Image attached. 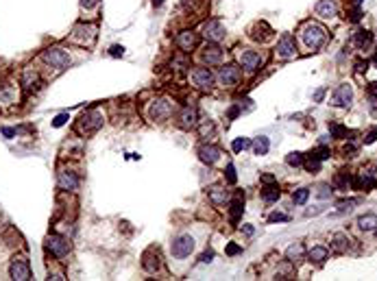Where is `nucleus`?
Here are the masks:
<instances>
[{"label": "nucleus", "instance_id": "obj_1", "mask_svg": "<svg viewBox=\"0 0 377 281\" xmlns=\"http://www.w3.org/2000/svg\"><path fill=\"white\" fill-rule=\"evenodd\" d=\"M301 40L305 42L308 48L316 51V48H321L323 42L327 40V31L321 24H316V22H308V24H303V29H301Z\"/></svg>", "mask_w": 377, "mask_h": 281}, {"label": "nucleus", "instance_id": "obj_2", "mask_svg": "<svg viewBox=\"0 0 377 281\" xmlns=\"http://www.w3.org/2000/svg\"><path fill=\"white\" fill-rule=\"evenodd\" d=\"M96 26L94 24H76L74 31L70 33L68 42L74 44V46H81V48H90L92 44L96 42Z\"/></svg>", "mask_w": 377, "mask_h": 281}, {"label": "nucleus", "instance_id": "obj_3", "mask_svg": "<svg viewBox=\"0 0 377 281\" xmlns=\"http://www.w3.org/2000/svg\"><path fill=\"white\" fill-rule=\"evenodd\" d=\"M101 126H103V113L98 112V109H87V112L81 115L79 124H76V131L85 137V135L96 133Z\"/></svg>", "mask_w": 377, "mask_h": 281}, {"label": "nucleus", "instance_id": "obj_4", "mask_svg": "<svg viewBox=\"0 0 377 281\" xmlns=\"http://www.w3.org/2000/svg\"><path fill=\"white\" fill-rule=\"evenodd\" d=\"M44 61L46 63H51L53 68H57V70H65L70 65V55L61 51V48H48V51H44Z\"/></svg>", "mask_w": 377, "mask_h": 281}, {"label": "nucleus", "instance_id": "obj_5", "mask_svg": "<svg viewBox=\"0 0 377 281\" xmlns=\"http://www.w3.org/2000/svg\"><path fill=\"white\" fill-rule=\"evenodd\" d=\"M194 251V238L192 235H179L177 240L172 242V246H170V253H172V257H177V260H183V257H188L190 253Z\"/></svg>", "mask_w": 377, "mask_h": 281}, {"label": "nucleus", "instance_id": "obj_6", "mask_svg": "<svg viewBox=\"0 0 377 281\" xmlns=\"http://www.w3.org/2000/svg\"><path fill=\"white\" fill-rule=\"evenodd\" d=\"M46 249L51 251L54 257L63 260V257L70 253V242L65 240V238H61V235L53 233V235H48V240H46Z\"/></svg>", "mask_w": 377, "mask_h": 281}, {"label": "nucleus", "instance_id": "obj_7", "mask_svg": "<svg viewBox=\"0 0 377 281\" xmlns=\"http://www.w3.org/2000/svg\"><path fill=\"white\" fill-rule=\"evenodd\" d=\"M11 279H18V281L31 279V268L24 257H15V260L11 262Z\"/></svg>", "mask_w": 377, "mask_h": 281}, {"label": "nucleus", "instance_id": "obj_8", "mask_svg": "<svg viewBox=\"0 0 377 281\" xmlns=\"http://www.w3.org/2000/svg\"><path fill=\"white\" fill-rule=\"evenodd\" d=\"M203 35L210 42H220L222 37H225V26L218 20H210V22H205V26H203Z\"/></svg>", "mask_w": 377, "mask_h": 281}, {"label": "nucleus", "instance_id": "obj_9", "mask_svg": "<svg viewBox=\"0 0 377 281\" xmlns=\"http://www.w3.org/2000/svg\"><path fill=\"white\" fill-rule=\"evenodd\" d=\"M192 79H194V85L201 87V90H210L214 85V74H212L210 68H196L192 72Z\"/></svg>", "mask_w": 377, "mask_h": 281}, {"label": "nucleus", "instance_id": "obj_10", "mask_svg": "<svg viewBox=\"0 0 377 281\" xmlns=\"http://www.w3.org/2000/svg\"><path fill=\"white\" fill-rule=\"evenodd\" d=\"M220 83L225 85V87H233V85H238V81H240V68L238 65H225V68H220Z\"/></svg>", "mask_w": 377, "mask_h": 281}, {"label": "nucleus", "instance_id": "obj_11", "mask_svg": "<svg viewBox=\"0 0 377 281\" xmlns=\"http://www.w3.org/2000/svg\"><path fill=\"white\" fill-rule=\"evenodd\" d=\"M238 59H240V63H242V68H244V70H249V72L258 70V68H260V63H262L260 55H258V53H253V51H240V53H238Z\"/></svg>", "mask_w": 377, "mask_h": 281}, {"label": "nucleus", "instance_id": "obj_12", "mask_svg": "<svg viewBox=\"0 0 377 281\" xmlns=\"http://www.w3.org/2000/svg\"><path fill=\"white\" fill-rule=\"evenodd\" d=\"M353 101V90L349 83H342L338 90L334 92V105L336 107H349Z\"/></svg>", "mask_w": 377, "mask_h": 281}, {"label": "nucleus", "instance_id": "obj_13", "mask_svg": "<svg viewBox=\"0 0 377 281\" xmlns=\"http://www.w3.org/2000/svg\"><path fill=\"white\" fill-rule=\"evenodd\" d=\"M172 113V103L170 101H157L151 107V118L153 120H166Z\"/></svg>", "mask_w": 377, "mask_h": 281}, {"label": "nucleus", "instance_id": "obj_14", "mask_svg": "<svg viewBox=\"0 0 377 281\" xmlns=\"http://www.w3.org/2000/svg\"><path fill=\"white\" fill-rule=\"evenodd\" d=\"M277 53H279V57L283 59H290L294 57V53H297V48H294V40L290 35H283L279 44H277Z\"/></svg>", "mask_w": 377, "mask_h": 281}, {"label": "nucleus", "instance_id": "obj_15", "mask_svg": "<svg viewBox=\"0 0 377 281\" xmlns=\"http://www.w3.org/2000/svg\"><path fill=\"white\" fill-rule=\"evenodd\" d=\"M222 59V48L218 46L216 42L207 44V46L203 48V61L205 63H218Z\"/></svg>", "mask_w": 377, "mask_h": 281}, {"label": "nucleus", "instance_id": "obj_16", "mask_svg": "<svg viewBox=\"0 0 377 281\" xmlns=\"http://www.w3.org/2000/svg\"><path fill=\"white\" fill-rule=\"evenodd\" d=\"M177 44H179V48H181V51L190 53L196 44H199V37H196V33H192V31H183V33H179Z\"/></svg>", "mask_w": 377, "mask_h": 281}, {"label": "nucleus", "instance_id": "obj_17", "mask_svg": "<svg viewBox=\"0 0 377 281\" xmlns=\"http://www.w3.org/2000/svg\"><path fill=\"white\" fill-rule=\"evenodd\" d=\"M199 157H201V162H203V164L212 166V164H216L218 159H220V148H216V146H201L199 148Z\"/></svg>", "mask_w": 377, "mask_h": 281}, {"label": "nucleus", "instance_id": "obj_18", "mask_svg": "<svg viewBox=\"0 0 377 281\" xmlns=\"http://www.w3.org/2000/svg\"><path fill=\"white\" fill-rule=\"evenodd\" d=\"M22 85H24L26 92H33V90H40L42 81H40V74L35 70H24V76H22Z\"/></svg>", "mask_w": 377, "mask_h": 281}, {"label": "nucleus", "instance_id": "obj_19", "mask_svg": "<svg viewBox=\"0 0 377 281\" xmlns=\"http://www.w3.org/2000/svg\"><path fill=\"white\" fill-rule=\"evenodd\" d=\"M207 194H210L212 203H216V205H225V203L229 201V194H227V190L222 185H212L210 190H207Z\"/></svg>", "mask_w": 377, "mask_h": 281}, {"label": "nucleus", "instance_id": "obj_20", "mask_svg": "<svg viewBox=\"0 0 377 281\" xmlns=\"http://www.w3.org/2000/svg\"><path fill=\"white\" fill-rule=\"evenodd\" d=\"M59 185H61L63 190H76V185H79V179H76L74 172L65 170V172H59Z\"/></svg>", "mask_w": 377, "mask_h": 281}, {"label": "nucleus", "instance_id": "obj_21", "mask_svg": "<svg viewBox=\"0 0 377 281\" xmlns=\"http://www.w3.org/2000/svg\"><path fill=\"white\" fill-rule=\"evenodd\" d=\"M242 203H244V194H242V192H238L236 198H233V203H231V212H229V216H231L233 223H238L240 216H242V212H244Z\"/></svg>", "mask_w": 377, "mask_h": 281}, {"label": "nucleus", "instance_id": "obj_22", "mask_svg": "<svg viewBox=\"0 0 377 281\" xmlns=\"http://www.w3.org/2000/svg\"><path fill=\"white\" fill-rule=\"evenodd\" d=\"M303 255H305V249H303L301 242H294V244H290V246H288V251H286V257L290 262H294V264L301 262Z\"/></svg>", "mask_w": 377, "mask_h": 281}, {"label": "nucleus", "instance_id": "obj_23", "mask_svg": "<svg viewBox=\"0 0 377 281\" xmlns=\"http://www.w3.org/2000/svg\"><path fill=\"white\" fill-rule=\"evenodd\" d=\"M316 13L323 15V18H334L336 15V4L331 2V0H321V2L316 4Z\"/></svg>", "mask_w": 377, "mask_h": 281}, {"label": "nucleus", "instance_id": "obj_24", "mask_svg": "<svg viewBox=\"0 0 377 281\" xmlns=\"http://www.w3.org/2000/svg\"><path fill=\"white\" fill-rule=\"evenodd\" d=\"M196 124V109L194 107H185L181 112V126L183 129H192Z\"/></svg>", "mask_w": 377, "mask_h": 281}, {"label": "nucleus", "instance_id": "obj_25", "mask_svg": "<svg viewBox=\"0 0 377 281\" xmlns=\"http://www.w3.org/2000/svg\"><path fill=\"white\" fill-rule=\"evenodd\" d=\"M358 227L362 231H373L377 227V216L375 214H364V216L358 218Z\"/></svg>", "mask_w": 377, "mask_h": 281}, {"label": "nucleus", "instance_id": "obj_26", "mask_svg": "<svg viewBox=\"0 0 377 281\" xmlns=\"http://www.w3.org/2000/svg\"><path fill=\"white\" fill-rule=\"evenodd\" d=\"M327 255H329V251H327L325 246H314V249L308 253V260L314 264H323L327 260Z\"/></svg>", "mask_w": 377, "mask_h": 281}, {"label": "nucleus", "instance_id": "obj_27", "mask_svg": "<svg viewBox=\"0 0 377 281\" xmlns=\"http://www.w3.org/2000/svg\"><path fill=\"white\" fill-rule=\"evenodd\" d=\"M269 148H270V142H269V137H266V135H260L258 140L253 142L255 155H266V153H269Z\"/></svg>", "mask_w": 377, "mask_h": 281}, {"label": "nucleus", "instance_id": "obj_28", "mask_svg": "<svg viewBox=\"0 0 377 281\" xmlns=\"http://www.w3.org/2000/svg\"><path fill=\"white\" fill-rule=\"evenodd\" d=\"M331 246H334L336 253H345L349 249V238H347L345 233H336L334 235V244H331Z\"/></svg>", "mask_w": 377, "mask_h": 281}, {"label": "nucleus", "instance_id": "obj_29", "mask_svg": "<svg viewBox=\"0 0 377 281\" xmlns=\"http://www.w3.org/2000/svg\"><path fill=\"white\" fill-rule=\"evenodd\" d=\"M279 187L277 185H266L264 190H262V198H264L266 203H272V201H277V198H279Z\"/></svg>", "mask_w": 377, "mask_h": 281}, {"label": "nucleus", "instance_id": "obj_30", "mask_svg": "<svg viewBox=\"0 0 377 281\" xmlns=\"http://www.w3.org/2000/svg\"><path fill=\"white\" fill-rule=\"evenodd\" d=\"M371 42H373V35H371V33L369 31H364V29H360L358 33H356V44H358V46L360 48H367L369 46V44Z\"/></svg>", "mask_w": 377, "mask_h": 281}, {"label": "nucleus", "instance_id": "obj_31", "mask_svg": "<svg viewBox=\"0 0 377 281\" xmlns=\"http://www.w3.org/2000/svg\"><path fill=\"white\" fill-rule=\"evenodd\" d=\"M308 196H310V190H308V187H301V190H297L292 194V201L297 203V205H303V203L308 201Z\"/></svg>", "mask_w": 377, "mask_h": 281}, {"label": "nucleus", "instance_id": "obj_32", "mask_svg": "<svg viewBox=\"0 0 377 281\" xmlns=\"http://www.w3.org/2000/svg\"><path fill=\"white\" fill-rule=\"evenodd\" d=\"M286 164H288V166H292V168L301 166V164H303V155H301V153L294 151V153H290V155L286 157Z\"/></svg>", "mask_w": 377, "mask_h": 281}, {"label": "nucleus", "instance_id": "obj_33", "mask_svg": "<svg viewBox=\"0 0 377 281\" xmlns=\"http://www.w3.org/2000/svg\"><path fill=\"white\" fill-rule=\"evenodd\" d=\"M251 146V142L247 140V137H238V140H233V144H231V148L236 153H240V151H244V148H249Z\"/></svg>", "mask_w": 377, "mask_h": 281}, {"label": "nucleus", "instance_id": "obj_34", "mask_svg": "<svg viewBox=\"0 0 377 281\" xmlns=\"http://www.w3.org/2000/svg\"><path fill=\"white\" fill-rule=\"evenodd\" d=\"M305 166H308L310 172H319V170H321V159L314 157V155H310V159H308V164H305Z\"/></svg>", "mask_w": 377, "mask_h": 281}, {"label": "nucleus", "instance_id": "obj_35", "mask_svg": "<svg viewBox=\"0 0 377 281\" xmlns=\"http://www.w3.org/2000/svg\"><path fill=\"white\" fill-rule=\"evenodd\" d=\"M310 155H314V157H319L321 162H325V159H329V155H331V151H329V148H319V151L310 153Z\"/></svg>", "mask_w": 377, "mask_h": 281}, {"label": "nucleus", "instance_id": "obj_36", "mask_svg": "<svg viewBox=\"0 0 377 281\" xmlns=\"http://www.w3.org/2000/svg\"><path fill=\"white\" fill-rule=\"evenodd\" d=\"M331 135H334V137H342V135H347V129H345V126H340V124H331Z\"/></svg>", "mask_w": 377, "mask_h": 281}, {"label": "nucleus", "instance_id": "obj_37", "mask_svg": "<svg viewBox=\"0 0 377 281\" xmlns=\"http://www.w3.org/2000/svg\"><path fill=\"white\" fill-rule=\"evenodd\" d=\"M68 120H70V115H68V113H59L57 118L53 120V126H63L65 122H68Z\"/></svg>", "mask_w": 377, "mask_h": 281}, {"label": "nucleus", "instance_id": "obj_38", "mask_svg": "<svg viewBox=\"0 0 377 281\" xmlns=\"http://www.w3.org/2000/svg\"><path fill=\"white\" fill-rule=\"evenodd\" d=\"M236 166H233V164H229V166H227V181H229V183H236Z\"/></svg>", "mask_w": 377, "mask_h": 281}, {"label": "nucleus", "instance_id": "obj_39", "mask_svg": "<svg viewBox=\"0 0 377 281\" xmlns=\"http://www.w3.org/2000/svg\"><path fill=\"white\" fill-rule=\"evenodd\" d=\"M286 220H288V216H286V214H270V216H269V223H286Z\"/></svg>", "mask_w": 377, "mask_h": 281}, {"label": "nucleus", "instance_id": "obj_40", "mask_svg": "<svg viewBox=\"0 0 377 281\" xmlns=\"http://www.w3.org/2000/svg\"><path fill=\"white\" fill-rule=\"evenodd\" d=\"M353 205H356V201H340L338 203V212H349Z\"/></svg>", "mask_w": 377, "mask_h": 281}, {"label": "nucleus", "instance_id": "obj_41", "mask_svg": "<svg viewBox=\"0 0 377 281\" xmlns=\"http://www.w3.org/2000/svg\"><path fill=\"white\" fill-rule=\"evenodd\" d=\"M109 55H111V57H122L124 48L122 46H111V48H109Z\"/></svg>", "mask_w": 377, "mask_h": 281}, {"label": "nucleus", "instance_id": "obj_42", "mask_svg": "<svg viewBox=\"0 0 377 281\" xmlns=\"http://www.w3.org/2000/svg\"><path fill=\"white\" fill-rule=\"evenodd\" d=\"M98 2H101V0H81V7L83 9H94Z\"/></svg>", "mask_w": 377, "mask_h": 281}, {"label": "nucleus", "instance_id": "obj_43", "mask_svg": "<svg viewBox=\"0 0 377 281\" xmlns=\"http://www.w3.org/2000/svg\"><path fill=\"white\" fill-rule=\"evenodd\" d=\"M319 196H321V198H327V196H331V187H327V185H321V187H319Z\"/></svg>", "mask_w": 377, "mask_h": 281}, {"label": "nucleus", "instance_id": "obj_44", "mask_svg": "<svg viewBox=\"0 0 377 281\" xmlns=\"http://www.w3.org/2000/svg\"><path fill=\"white\" fill-rule=\"evenodd\" d=\"M212 260H214V251H205L203 255H201V262L203 264H210Z\"/></svg>", "mask_w": 377, "mask_h": 281}, {"label": "nucleus", "instance_id": "obj_45", "mask_svg": "<svg viewBox=\"0 0 377 281\" xmlns=\"http://www.w3.org/2000/svg\"><path fill=\"white\" fill-rule=\"evenodd\" d=\"M336 185H338V187H342V190H347L349 179H345V177H338V179H336Z\"/></svg>", "mask_w": 377, "mask_h": 281}, {"label": "nucleus", "instance_id": "obj_46", "mask_svg": "<svg viewBox=\"0 0 377 281\" xmlns=\"http://www.w3.org/2000/svg\"><path fill=\"white\" fill-rule=\"evenodd\" d=\"M375 140H377V129H373V131H371V133L367 135V140H364V142H367V144H373Z\"/></svg>", "mask_w": 377, "mask_h": 281}, {"label": "nucleus", "instance_id": "obj_47", "mask_svg": "<svg viewBox=\"0 0 377 281\" xmlns=\"http://www.w3.org/2000/svg\"><path fill=\"white\" fill-rule=\"evenodd\" d=\"M236 253H240V246L238 244H229L227 246V255H236Z\"/></svg>", "mask_w": 377, "mask_h": 281}, {"label": "nucleus", "instance_id": "obj_48", "mask_svg": "<svg viewBox=\"0 0 377 281\" xmlns=\"http://www.w3.org/2000/svg\"><path fill=\"white\" fill-rule=\"evenodd\" d=\"M369 96H371V98H373V101L377 103V83H373V85L369 87Z\"/></svg>", "mask_w": 377, "mask_h": 281}, {"label": "nucleus", "instance_id": "obj_49", "mask_svg": "<svg viewBox=\"0 0 377 281\" xmlns=\"http://www.w3.org/2000/svg\"><path fill=\"white\" fill-rule=\"evenodd\" d=\"M2 135H4V137H13L15 131H13V129H2Z\"/></svg>", "mask_w": 377, "mask_h": 281}, {"label": "nucleus", "instance_id": "obj_50", "mask_svg": "<svg viewBox=\"0 0 377 281\" xmlns=\"http://www.w3.org/2000/svg\"><path fill=\"white\" fill-rule=\"evenodd\" d=\"M358 72H367V61H358Z\"/></svg>", "mask_w": 377, "mask_h": 281}, {"label": "nucleus", "instance_id": "obj_51", "mask_svg": "<svg viewBox=\"0 0 377 281\" xmlns=\"http://www.w3.org/2000/svg\"><path fill=\"white\" fill-rule=\"evenodd\" d=\"M323 94H325V90H319L314 94V101H321V98H323Z\"/></svg>", "mask_w": 377, "mask_h": 281}, {"label": "nucleus", "instance_id": "obj_52", "mask_svg": "<svg viewBox=\"0 0 377 281\" xmlns=\"http://www.w3.org/2000/svg\"><path fill=\"white\" fill-rule=\"evenodd\" d=\"M244 233H247V235H253V227H251V225H244Z\"/></svg>", "mask_w": 377, "mask_h": 281}, {"label": "nucleus", "instance_id": "obj_53", "mask_svg": "<svg viewBox=\"0 0 377 281\" xmlns=\"http://www.w3.org/2000/svg\"><path fill=\"white\" fill-rule=\"evenodd\" d=\"M153 4H155V7H162V4H163V0H153Z\"/></svg>", "mask_w": 377, "mask_h": 281}, {"label": "nucleus", "instance_id": "obj_54", "mask_svg": "<svg viewBox=\"0 0 377 281\" xmlns=\"http://www.w3.org/2000/svg\"><path fill=\"white\" fill-rule=\"evenodd\" d=\"M375 63H377V55H375Z\"/></svg>", "mask_w": 377, "mask_h": 281}, {"label": "nucleus", "instance_id": "obj_55", "mask_svg": "<svg viewBox=\"0 0 377 281\" xmlns=\"http://www.w3.org/2000/svg\"><path fill=\"white\" fill-rule=\"evenodd\" d=\"M375 235H377V227H375Z\"/></svg>", "mask_w": 377, "mask_h": 281}]
</instances>
